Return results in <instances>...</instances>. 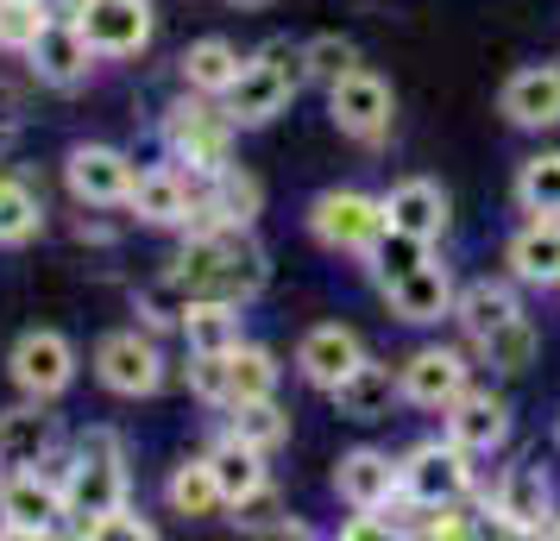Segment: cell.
I'll use <instances>...</instances> for the list:
<instances>
[{
	"label": "cell",
	"instance_id": "obj_39",
	"mask_svg": "<svg viewBox=\"0 0 560 541\" xmlns=\"http://www.w3.org/2000/svg\"><path fill=\"white\" fill-rule=\"evenodd\" d=\"M189 397L208 410H228L233 403V360L228 353H189Z\"/></svg>",
	"mask_w": 560,
	"mask_h": 541
},
{
	"label": "cell",
	"instance_id": "obj_3",
	"mask_svg": "<svg viewBox=\"0 0 560 541\" xmlns=\"http://www.w3.org/2000/svg\"><path fill=\"white\" fill-rule=\"evenodd\" d=\"M308 82V63H303V45H290V38H271L258 57L240 63V77L233 89L221 95L233 127H271L283 107L296 102V89Z\"/></svg>",
	"mask_w": 560,
	"mask_h": 541
},
{
	"label": "cell",
	"instance_id": "obj_7",
	"mask_svg": "<svg viewBox=\"0 0 560 541\" xmlns=\"http://www.w3.org/2000/svg\"><path fill=\"white\" fill-rule=\"evenodd\" d=\"M63 479L57 472H7L0 479V536L7 541H26V536H57L63 522Z\"/></svg>",
	"mask_w": 560,
	"mask_h": 541
},
{
	"label": "cell",
	"instance_id": "obj_33",
	"mask_svg": "<svg viewBox=\"0 0 560 541\" xmlns=\"http://www.w3.org/2000/svg\"><path fill=\"white\" fill-rule=\"evenodd\" d=\"M233 435L253 440L258 454H271L290 440V415L278 410V397H246V403H233Z\"/></svg>",
	"mask_w": 560,
	"mask_h": 541
},
{
	"label": "cell",
	"instance_id": "obj_32",
	"mask_svg": "<svg viewBox=\"0 0 560 541\" xmlns=\"http://www.w3.org/2000/svg\"><path fill=\"white\" fill-rule=\"evenodd\" d=\"M535 346H541V340H535V321H529L523 309L510 315V321H498V328L479 340L485 365H498V372H529V365H535Z\"/></svg>",
	"mask_w": 560,
	"mask_h": 541
},
{
	"label": "cell",
	"instance_id": "obj_30",
	"mask_svg": "<svg viewBox=\"0 0 560 541\" xmlns=\"http://www.w3.org/2000/svg\"><path fill=\"white\" fill-rule=\"evenodd\" d=\"M510 315H516V290H510V284H491V278H479V284L454 290V321H459L472 340H485L498 321H510Z\"/></svg>",
	"mask_w": 560,
	"mask_h": 541
},
{
	"label": "cell",
	"instance_id": "obj_14",
	"mask_svg": "<svg viewBox=\"0 0 560 541\" xmlns=\"http://www.w3.org/2000/svg\"><path fill=\"white\" fill-rule=\"evenodd\" d=\"M132 177H139L132 157L114 152V145H77L63 157V183L82 208H120L132 196Z\"/></svg>",
	"mask_w": 560,
	"mask_h": 541
},
{
	"label": "cell",
	"instance_id": "obj_35",
	"mask_svg": "<svg viewBox=\"0 0 560 541\" xmlns=\"http://www.w3.org/2000/svg\"><path fill=\"white\" fill-rule=\"evenodd\" d=\"M164 497H171V510H177V516H208V510H221V485H214L208 460H183L177 472H171Z\"/></svg>",
	"mask_w": 560,
	"mask_h": 541
},
{
	"label": "cell",
	"instance_id": "obj_38",
	"mask_svg": "<svg viewBox=\"0 0 560 541\" xmlns=\"http://www.w3.org/2000/svg\"><path fill=\"white\" fill-rule=\"evenodd\" d=\"M51 26L45 0H0V51H20L26 57L38 45V32Z\"/></svg>",
	"mask_w": 560,
	"mask_h": 541
},
{
	"label": "cell",
	"instance_id": "obj_44",
	"mask_svg": "<svg viewBox=\"0 0 560 541\" xmlns=\"http://www.w3.org/2000/svg\"><path fill=\"white\" fill-rule=\"evenodd\" d=\"M548 536H560V510H555V522H548Z\"/></svg>",
	"mask_w": 560,
	"mask_h": 541
},
{
	"label": "cell",
	"instance_id": "obj_29",
	"mask_svg": "<svg viewBox=\"0 0 560 541\" xmlns=\"http://www.w3.org/2000/svg\"><path fill=\"white\" fill-rule=\"evenodd\" d=\"M510 271L523 278V284H560V221H529V227L510 239Z\"/></svg>",
	"mask_w": 560,
	"mask_h": 541
},
{
	"label": "cell",
	"instance_id": "obj_16",
	"mask_svg": "<svg viewBox=\"0 0 560 541\" xmlns=\"http://www.w3.org/2000/svg\"><path fill=\"white\" fill-rule=\"evenodd\" d=\"M258 208H265V189H258L253 170L221 164V170L208 177L202 202H196V221H189V233H196V227H253Z\"/></svg>",
	"mask_w": 560,
	"mask_h": 541
},
{
	"label": "cell",
	"instance_id": "obj_26",
	"mask_svg": "<svg viewBox=\"0 0 560 541\" xmlns=\"http://www.w3.org/2000/svg\"><path fill=\"white\" fill-rule=\"evenodd\" d=\"M51 440H57V422L45 415V403H32V397H26V410L0 415V466H7V472L45 466L51 460Z\"/></svg>",
	"mask_w": 560,
	"mask_h": 541
},
{
	"label": "cell",
	"instance_id": "obj_4",
	"mask_svg": "<svg viewBox=\"0 0 560 541\" xmlns=\"http://www.w3.org/2000/svg\"><path fill=\"white\" fill-rule=\"evenodd\" d=\"M233 120L228 107H208V95H196V102H177L171 107V120H164V145H171V157L177 164H189L196 177H214L221 164H233Z\"/></svg>",
	"mask_w": 560,
	"mask_h": 541
},
{
	"label": "cell",
	"instance_id": "obj_37",
	"mask_svg": "<svg viewBox=\"0 0 560 541\" xmlns=\"http://www.w3.org/2000/svg\"><path fill=\"white\" fill-rule=\"evenodd\" d=\"M365 258H372L378 284H390V278H404V271H416V264L429 258V239H416V233H404V227H384L378 246H372Z\"/></svg>",
	"mask_w": 560,
	"mask_h": 541
},
{
	"label": "cell",
	"instance_id": "obj_5",
	"mask_svg": "<svg viewBox=\"0 0 560 541\" xmlns=\"http://www.w3.org/2000/svg\"><path fill=\"white\" fill-rule=\"evenodd\" d=\"M397 485L409 504H459L472 491V454L459 440H416L404 460H397Z\"/></svg>",
	"mask_w": 560,
	"mask_h": 541
},
{
	"label": "cell",
	"instance_id": "obj_42",
	"mask_svg": "<svg viewBox=\"0 0 560 541\" xmlns=\"http://www.w3.org/2000/svg\"><path fill=\"white\" fill-rule=\"evenodd\" d=\"M340 536H347V541H378V536H397V522L378 516V510H359L353 522H340Z\"/></svg>",
	"mask_w": 560,
	"mask_h": 541
},
{
	"label": "cell",
	"instance_id": "obj_13",
	"mask_svg": "<svg viewBox=\"0 0 560 541\" xmlns=\"http://www.w3.org/2000/svg\"><path fill=\"white\" fill-rule=\"evenodd\" d=\"M95 378L114 397H152L164 385V360H158V346L139 328H120V334H107L95 346Z\"/></svg>",
	"mask_w": 560,
	"mask_h": 541
},
{
	"label": "cell",
	"instance_id": "obj_6",
	"mask_svg": "<svg viewBox=\"0 0 560 541\" xmlns=\"http://www.w3.org/2000/svg\"><path fill=\"white\" fill-rule=\"evenodd\" d=\"M308 233H315V246H328V252L365 258L384 233V202L359 196V189H322V196L308 202Z\"/></svg>",
	"mask_w": 560,
	"mask_h": 541
},
{
	"label": "cell",
	"instance_id": "obj_15",
	"mask_svg": "<svg viewBox=\"0 0 560 541\" xmlns=\"http://www.w3.org/2000/svg\"><path fill=\"white\" fill-rule=\"evenodd\" d=\"M384 303H390L397 321L429 328V321H441V315H454V278H447V264L422 258L416 271H404V278H390V284H384Z\"/></svg>",
	"mask_w": 560,
	"mask_h": 541
},
{
	"label": "cell",
	"instance_id": "obj_40",
	"mask_svg": "<svg viewBox=\"0 0 560 541\" xmlns=\"http://www.w3.org/2000/svg\"><path fill=\"white\" fill-rule=\"evenodd\" d=\"M303 63H308V82H340L359 63V51L347 45V38H334L328 32V38H308L303 45Z\"/></svg>",
	"mask_w": 560,
	"mask_h": 541
},
{
	"label": "cell",
	"instance_id": "obj_23",
	"mask_svg": "<svg viewBox=\"0 0 560 541\" xmlns=\"http://www.w3.org/2000/svg\"><path fill=\"white\" fill-rule=\"evenodd\" d=\"M202 460H208V472H214V485H221V504H228V510H240L246 497H258V491L271 485V472H265V454H258L253 440H240L233 428L214 440V447H208Z\"/></svg>",
	"mask_w": 560,
	"mask_h": 541
},
{
	"label": "cell",
	"instance_id": "obj_17",
	"mask_svg": "<svg viewBox=\"0 0 560 541\" xmlns=\"http://www.w3.org/2000/svg\"><path fill=\"white\" fill-rule=\"evenodd\" d=\"M441 415H447V440H459L472 460H479V454H498L510 440V403L491 397V390H459Z\"/></svg>",
	"mask_w": 560,
	"mask_h": 541
},
{
	"label": "cell",
	"instance_id": "obj_18",
	"mask_svg": "<svg viewBox=\"0 0 560 541\" xmlns=\"http://www.w3.org/2000/svg\"><path fill=\"white\" fill-rule=\"evenodd\" d=\"M510 127L523 132H541V127H560V63H529V70H516L504 82V95H498Z\"/></svg>",
	"mask_w": 560,
	"mask_h": 541
},
{
	"label": "cell",
	"instance_id": "obj_20",
	"mask_svg": "<svg viewBox=\"0 0 560 541\" xmlns=\"http://www.w3.org/2000/svg\"><path fill=\"white\" fill-rule=\"evenodd\" d=\"M397 385H404V403H416V410H447L466 390V360L447 346H422V353H409Z\"/></svg>",
	"mask_w": 560,
	"mask_h": 541
},
{
	"label": "cell",
	"instance_id": "obj_46",
	"mask_svg": "<svg viewBox=\"0 0 560 541\" xmlns=\"http://www.w3.org/2000/svg\"><path fill=\"white\" fill-rule=\"evenodd\" d=\"M0 479H7V466H0Z\"/></svg>",
	"mask_w": 560,
	"mask_h": 541
},
{
	"label": "cell",
	"instance_id": "obj_12",
	"mask_svg": "<svg viewBox=\"0 0 560 541\" xmlns=\"http://www.w3.org/2000/svg\"><path fill=\"white\" fill-rule=\"evenodd\" d=\"M208 177H196V170H139L132 177V196L127 208L145 221V227H189L196 221V202H202Z\"/></svg>",
	"mask_w": 560,
	"mask_h": 541
},
{
	"label": "cell",
	"instance_id": "obj_21",
	"mask_svg": "<svg viewBox=\"0 0 560 541\" xmlns=\"http://www.w3.org/2000/svg\"><path fill=\"white\" fill-rule=\"evenodd\" d=\"M26 57H32V70H38V82H51V89H77L95 70V45L82 38L77 20H51Z\"/></svg>",
	"mask_w": 560,
	"mask_h": 541
},
{
	"label": "cell",
	"instance_id": "obj_41",
	"mask_svg": "<svg viewBox=\"0 0 560 541\" xmlns=\"http://www.w3.org/2000/svg\"><path fill=\"white\" fill-rule=\"evenodd\" d=\"M95 536H127V541H152L158 529H152V522H145V516H132L127 504H120V510H107L102 522H95Z\"/></svg>",
	"mask_w": 560,
	"mask_h": 541
},
{
	"label": "cell",
	"instance_id": "obj_10",
	"mask_svg": "<svg viewBox=\"0 0 560 541\" xmlns=\"http://www.w3.org/2000/svg\"><path fill=\"white\" fill-rule=\"evenodd\" d=\"M485 510L498 516L504 536H548V522H555V485H548V472L535 460H523L491 485Z\"/></svg>",
	"mask_w": 560,
	"mask_h": 541
},
{
	"label": "cell",
	"instance_id": "obj_24",
	"mask_svg": "<svg viewBox=\"0 0 560 541\" xmlns=\"http://www.w3.org/2000/svg\"><path fill=\"white\" fill-rule=\"evenodd\" d=\"M378 202H384V227H404V233H416V239H441V233H447V214H454V208H447V189L429 183V177L397 183Z\"/></svg>",
	"mask_w": 560,
	"mask_h": 541
},
{
	"label": "cell",
	"instance_id": "obj_11",
	"mask_svg": "<svg viewBox=\"0 0 560 541\" xmlns=\"http://www.w3.org/2000/svg\"><path fill=\"white\" fill-rule=\"evenodd\" d=\"M77 26L95 57H139L152 45V0H77Z\"/></svg>",
	"mask_w": 560,
	"mask_h": 541
},
{
	"label": "cell",
	"instance_id": "obj_27",
	"mask_svg": "<svg viewBox=\"0 0 560 541\" xmlns=\"http://www.w3.org/2000/svg\"><path fill=\"white\" fill-rule=\"evenodd\" d=\"M189 353H233L240 346V303L228 296H183V315H177Z\"/></svg>",
	"mask_w": 560,
	"mask_h": 541
},
{
	"label": "cell",
	"instance_id": "obj_9",
	"mask_svg": "<svg viewBox=\"0 0 560 541\" xmlns=\"http://www.w3.org/2000/svg\"><path fill=\"white\" fill-rule=\"evenodd\" d=\"M7 372H13V385L26 390L32 403H51V397H63V390L77 385V346L57 328H32V334L13 340Z\"/></svg>",
	"mask_w": 560,
	"mask_h": 541
},
{
	"label": "cell",
	"instance_id": "obj_28",
	"mask_svg": "<svg viewBox=\"0 0 560 541\" xmlns=\"http://www.w3.org/2000/svg\"><path fill=\"white\" fill-rule=\"evenodd\" d=\"M240 63H246V57L233 51L228 38H196V45L183 51V89L221 102V95L233 89V77H240Z\"/></svg>",
	"mask_w": 560,
	"mask_h": 541
},
{
	"label": "cell",
	"instance_id": "obj_43",
	"mask_svg": "<svg viewBox=\"0 0 560 541\" xmlns=\"http://www.w3.org/2000/svg\"><path fill=\"white\" fill-rule=\"evenodd\" d=\"M233 7H240V13H258V7H271V0H233Z\"/></svg>",
	"mask_w": 560,
	"mask_h": 541
},
{
	"label": "cell",
	"instance_id": "obj_2",
	"mask_svg": "<svg viewBox=\"0 0 560 541\" xmlns=\"http://www.w3.org/2000/svg\"><path fill=\"white\" fill-rule=\"evenodd\" d=\"M127 504V454H120V435L114 428H89L70 454V472H63V529L70 536H95V522L107 510Z\"/></svg>",
	"mask_w": 560,
	"mask_h": 541
},
{
	"label": "cell",
	"instance_id": "obj_34",
	"mask_svg": "<svg viewBox=\"0 0 560 541\" xmlns=\"http://www.w3.org/2000/svg\"><path fill=\"white\" fill-rule=\"evenodd\" d=\"M38 227H45L38 196H32L26 183L0 177V246H26V239H38Z\"/></svg>",
	"mask_w": 560,
	"mask_h": 541
},
{
	"label": "cell",
	"instance_id": "obj_19",
	"mask_svg": "<svg viewBox=\"0 0 560 541\" xmlns=\"http://www.w3.org/2000/svg\"><path fill=\"white\" fill-rule=\"evenodd\" d=\"M334 491L353 504V510H390L404 485H397V460L378 454V447H353L347 460L334 466Z\"/></svg>",
	"mask_w": 560,
	"mask_h": 541
},
{
	"label": "cell",
	"instance_id": "obj_45",
	"mask_svg": "<svg viewBox=\"0 0 560 541\" xmlns=\"http://www.w3.org/2000/svg\"><path fill=\"white\" fill-rule=\"evenodd\" d=\"M555 447H560V422H555Z\"/></svg>",
	"mask_w": 560,
	"mask_h": 541
},
{
	"label": "cell",
	"instance_id": "obj_36",
	"mask_svg": "<svg viewBox=\"0 0 560 541\" xmlns=\"http://www.w3.org/2000/svg\"><path fill=\"white\" fill-rule=\"evenodd\" d=\"M228 360H233V403H246V397H278V360H271L265 346H246V340H240Z\"/></svg>",
	"mask_w": 560,
	"mask_h": 541
},
{
	"label": "cell",
	"instance_id": "obj_25",
	"mask_svg": "<svg viewBox=\"0 0 560 541\" xmlns=\"http://www.w3.org/2000/svg\"><path fill=\"white\" fill-rule=\"evenodd\" d=\"M328 397H334V410L347 415V422H384V415H390V403L404 397V385H397V372H390V365L359 360L353 372L328 390Z\"/></svg>",
	"mask_w": 560,
	"mask_h": 541
},
{
	"label": "cell",
	"instance_id": "obj_1",
	"mask_svg": "<svg viewBox=\"0 0 560 541\" xmlns=\"http://www.w3.org/2000/svg\"><path fill=\"white\" fill-rule=\"evenodd\" d=\"M271 278V258L253 239V227H196L183 258L171 264V290L177 296H228V303H253Z\"/></svg>",
	"mask_w": 560,
	"mask_h": 541
},
{
	"label": "cell",
	"instance_id": "obj_22",
	"mask_svg": "<svg viewBox=\"0 0 560 541\" xmlns=\"http://www.w3.org/2000/svg\"><path fill=\"white\" fill-rule=\"evenodd\" d=\"M359 360H365V346H359V334H353V328H340V321L308 328L303 346H296V372H303L315 390H334Z\"/></svg>",
	"mask_w": 560,
	"mask_h": 541
},
{
	"label": "cell",
	"instance_id": "obj_31",
	"mask_svg": "<svg viewBox=\"0 0 560 541\" xmlns=\"http://www.w3.org/2000/svg\"><path fill=\"white\" fill-rule=\"evenodd\" d=\"M516 208L529 221H560V152H541L516 170Z\"/></svg>",
	"mask_w": 560,
	"mask_h": 541
},
{
	"label": "cell",
	"instance_id": "obj_8",
	"mask_svg": "<svg viewBox=\"0 0 560 541\" xmlns=\"http://www.w3.org/2000/svg\"><path fill=\"white\" fill-rule=\"evenodd\" d=\"M328 114H334V127L347 132V139L378 145L384 132H390V120H397V102H390V82L353 63L340 82H328Z\"/></svg>",
	"mask_w": 560,
	"mask_h": 541
}]
</instances>
